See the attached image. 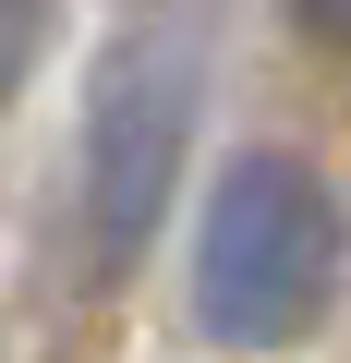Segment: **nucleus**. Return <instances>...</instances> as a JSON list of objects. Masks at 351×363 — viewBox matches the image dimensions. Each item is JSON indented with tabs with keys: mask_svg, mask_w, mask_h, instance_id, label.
Returning <instances> with one entry per match:
<instances>
[{
	"mask_svg": "<svg viewBox=\"0 0 351 363\" xmlns=\"http://www.w3.org/2000/svg\"><path fill=\"white\" fill-rule=\"evenodd\" d=\"M194 73H206V25L194 13H133L109 49H97V85H85V169H73V218H85V267L121 279L157 218H169V182H182V145H194Z\"/></svg>",
	"mask_w": 351,
	"mask_h": 363,
	"instance_id": "1",
	"label": "nucleus"
},
{
	"mask_svg": "<svg viewBox=\"0 0 351 363\" xmlns=\"http://www.w3.org/2000/svg\"><path fill=\"white\" fill-rule=\"evenodd\" d=\"M351 267V218L303 157H230V182L206 194L194 230V315L230 351H291Z\"/></svg>",
	"mask_w": 351,
	"mask_h": 363,
	"instance_id": "2",
	"label": "nucleus"
},
{
	"mask_svg": "<svg viewBox=\"0 0 351 363\" xmlns=\"http://www.w3.org/2000/svg\"><path fill=\"white\" fill-rule=\"evenodd\" d=\"M37 49H49V0H0V97L37 73Z\"/></svg>",
	"mask_w": 351,
	"mask_h": 363,
	"instance_id": "3",
	"label": "nucleus"
},
{
	"mask_svg": "<svg viewBox=\"0 0 351 363\" xmlns=\"http://www.w3.org/2000/svg\"><path fill=\"white\" fill-rule=\"evenodd\" d=\"M303 25H315V37H327V49L351 61V0H303Z\"/></svg>",
	"mask_w": 351,
	"mask_h": 363,
	"instance_id": "4",
	"label": "nucleus"
}]
</instances>
